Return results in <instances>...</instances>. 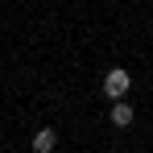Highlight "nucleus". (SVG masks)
<instances>
[{
  "label": "nucleus",
  "instance_id": "f257e3e1",
  "mask_svg": "<svg viewBox=\"0 0 153 153\" xmlns=\"http://www.w3.org/2000/svg\"><path fill=\"white\" fill-rule=\"evenodd\" d=\"M103 95H108V100H128V91H132V75H128L124 66H112V71H108V75H103Z\"/></svg>",
  "mask_w": 153,
  "mask_h": 153
},
{
  "label": "nucleus",
  "instance_id": "f03ea898",
  "mask_svg": "<svg viewBox=\"0 0 153 153\" xmlns=\"http://www.w3.org/2000/svg\"><path fill=\"white\" fill-rule=\"evenodd\" d=\"M108 120L116 128H128L132 120H137V112H132V103L128 100H112V108H108Z\"/></svg>",
  "mask_w": 153,
  "mask_h": 153
},
{
  "label": "nucleus",
  "instance_id": "7ed1b4c3",
  "mask_svg": "<svg viewBox=\"0 0 153 153\" xmlns=\"http://www.w3.org/2000/svg\"><path fill=\"white\" fill-rule=\"evenodd\" d=\"M58 149V132L54 128H37L33 132V153H54Z\"/></svg>",
  "mask_w": 153,
  "mask_h": 153
}]
</instances>
